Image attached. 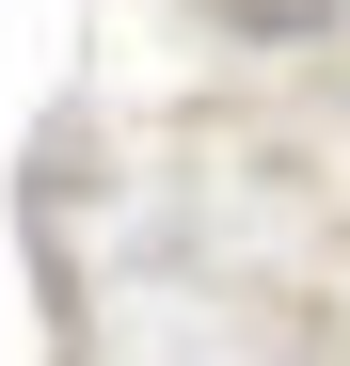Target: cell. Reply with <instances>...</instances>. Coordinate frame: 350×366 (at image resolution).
Here are the masks:
<instances>
[{"label":"cell","mask_w":350,"mask_h":366,"mask_svg":"<svg viewBox=\"0 0 350 366\" xmlns=\"http://www.w3.org/2000/svg\"><path fill=\"white\" fill-rule=\"evenodd\" d=\"M223 16H239V32H319L334 0H223Z\"/></svg>","instance_id":"cell-1"}]
</instances>
